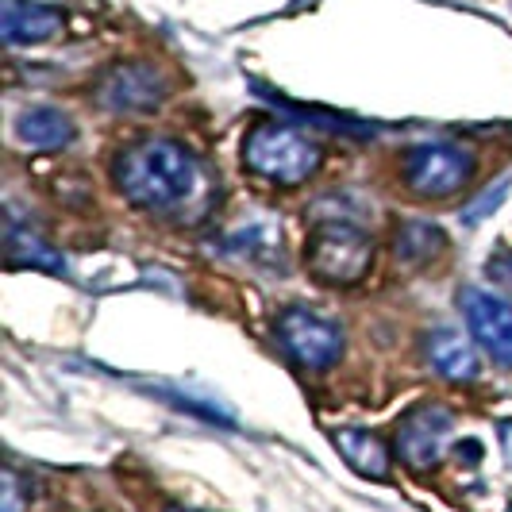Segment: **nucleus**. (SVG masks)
I'll return each mask as SVG.
<instances>
[{"label":"nucleus","mask_w":512,"mask_h":512,"mask_svg":"<svg viewBox=\"0 0 512 512\" xmlns=\"http://www.w3.org/2000/svg\"><path fill=\"white\" fill-rule=\"evenodd\" d=\"M116 189L135 208L147 212H181L205 189V170L193 154L174 139H135L112 162Z\"/></svg>","instance_id":"1"},{"label":"nucleus","mask_w":512,"mask_h":512,"mask_svg":"<svg viewBox=\"0 0 512 512\" xmlns=\"http://www.w3.org/2000/svg\"><path fill=\"white\" fill-rule=\"evenodd\" d=\"M320 143H312L305 131L278 124V120H258L243 135V162L258 178L278 181V185H301L320 166Z\"/></svg>","instance_id":"2"},{"label":"nucleus","mask_w":512,"mask_h":512,"mask_svg":"<svg viewBox=\"0 0 512 512\" xmlns=\"http://www.w3.org/2000/svg\"><path fill=\"white\" fill-rule=\"evenodd\" d=\"M308 270L328 285H355L366 278L374 262V243L359 224L347 220H328L312 231L305 247Z\"/></svg>","instance_id":"3"},{"label":"nucleus","mask_w":512,"mask_h":512,"mask_svg":"<svg viewBox=\"0 0 512 512\" xmlns=\"http://www.w3.org/2000/svg\"><path fill=\"white\" fill-rule=\"evenodd\" d=\"M474 151L451 143V139H436V143H416L405 151V181L412 193L420 197H451L459 193L466 181L474 178Z\"/></svg>","instance_id":"4"},{"label":"nucleus","mask_w":512,"mask_h":512,"mask_svg":"<svg viewBox=\"0 0 512 512\" xmlns=\"http://www.w3.org/2000/svg\"><path fill=\"white\" fill-rule=\"evenodd\" d=\"M278 339L289 351V359H297L308 370H328L343 355L339 324L312 308H285L278 316Z\"/></svg>","instance_id":"5"},{"label":"nucleus","mask_w":512,"mask_h":512,"mask_svg":"<svg viewBox=\"0 0 512 512\" xmlns=\"http://www.w3.org/2000/svg\"><path fill=\"white\" fill-rule=\"evenodd\" d=\"M166 101V77L147 62H124L97 85V104L116 116H143Z\"/></svg>","instance_id":"6"},{"label":"nucleus","mask_w":512,"mask_h":512,"mask_svg":"<svg viewBox=\"0 0 512 512\" xmlns=\"http://www.w3.org/2000/svg\"><path fill=\"white\" fill-rule=\"evenodd\" d=\"M455 428V416L443 405H420L397 424V451L412 470H432L447 451V436Z\"/></svg>","instance_id":"7"},{"label":"nucleus","mask_w":512,"mask_h":512,"mask_svg":"<svg viewBox=\"0 0 512 512\" xmlns=\"http://www.w3.org/2000/svg\"><path fill=\"white\" fill-rule=\"evenodd\" d=\"M459 308L466 316V328L478 339V347L486 351L493 362L501 366H512V305L493 297V293H482V289H462L459 293Z\"/></svg>","instance_id":"8"},{"label":"nucleus","mask_w":512,"mask_h":512,"mask_svg":"<svg viewBox=\"0 0 512 512\" xmlns=\"http://www.w3.org/2000/svg\"><path fill=\"white\" fill-rule=\"evenodd\" d=\"M62 31V12L51 4H31V0H4L0 12V35L8 47H31L47 43Z\"/></svg>","instance_id":"9"},{"label":"nucleus","mask_w":512,"mask_h":512,"mask_svg":"<svg viewBox=\"0 0 512 512\" xmlns=\"http://www.w3.org/2000/svg\"><path fill=\"white\" fill-rule=\"evenodd\" d=\"M16 139L27 151H62L74 143V120L62 108L35 104V108H24L16 116Z\"/></svg>","instance_id":"10"},{"label":"nucleus","mask_w":512,"mask_h":512,"mask_svg":"<svg viewBox=\"0 0 512 512\" xmlns=\"http://www.w3.org/2000/svg\"><path fill=\"white\" fill-rule=\"evenodd\" d=\"M424 359L432 362V370L443 374L447 382H470L478 374L474 347L451 328H436V332L424 335Z\"/></svg>","instance_id":"11"},{"label":"nucleus","mask_w":512,"mask_h":512,"mask_svg":"<svg viewBox=\"0 0 512 512\" xmlns=\"http://www.w3.org/2000/svg\"><path fill=\"white\" fill-rule=\"evenodd\" d=\"M332 439L339 447V455L351 462L362 478H378V482L389 478V451H385V443L378 436L359 432V428H339Z\"/></svg>","instance_id":"12"},{"label":"nucleus","mask_w":512,"mask_h":512,"mask_svg":"<svg viewBox=\"0 0 512 512\" xmlns=\"http://www.w3.org/2000/svg\"><path fill=\"white\" fill-rule=\"evenodd\" d=\"M443 247H447V239H443V231L436 224H428V220H405V224H397L393 251H397V258L412 262V266L432 262Z\"/></svg>","instance_id":"13"},{"label":"nucleus","mask_w":512,"mask_h":512,"mask_svg":"<svg viewBox=\"0 0 512 512\" xmlns=\"http://www.w3.org/2000/svg\"><path fill=\"white\" fill-rule=\"evenodd\" d=\"M8 262L12 266H35V270H47V274H66V258L51 251L35 231L24 228H8Z\"/></svg>","instance_id":"14"},{"label":"nucleus","mask_w":512,"mask_h":512,"mask_svg":"<svg viewBox=\"0 0 512 512\" xmlns=\"http://www.w3.org/2000/svg\"><path fill=\"white\" fill-rule=\"evenodd\" d=\"M509 185H512V178H501V185H497V189H486V193H482V197H478L474 205H470V208H466V212H462V220H466V224H478L482 216H489L493 208H497V205H501V201H505V193H509Z\"/></svg>","instance_id":"15"},{"label":"nucleus","mask_w":512,"mask_h":512,"mask_svg":"<svg viewBox=\"0 0 512 512\" xmlns=\"http://www.w3.org/2000/svg\"><path fill=\"white\" fill-rule=\"evenodd\" d=\"M489 278L501 285H509L512 289V255H497L489 258Z\"/></svg>","instance_id":"16"},{"label":"nucleus","mask_w":512,"mask_h":512,"mask_svg":"<svg viewBox=\"0 0 512 512\" xmlns=\"http://www.w3.org/2000/svg\"><path fill=\"white\" fill-rule=\"evenodd\" d=\"M501 443H505V455H509V462H512V420L501 424Z\"/></svg>","instance_id":"17"},{"label":"nucleus","mask_w":512,"mask_h":512,"mask_svg":"<svg viewBox=\"0 0 512 512\" xmlns=\"http://www.w3.org/2000/svg\"><path fill=\"white\" fill-rule=\"evenodd\" d=\"M170 512H189V509H170Z\"/></svg>","instance_id":"18"}]
</instances>
